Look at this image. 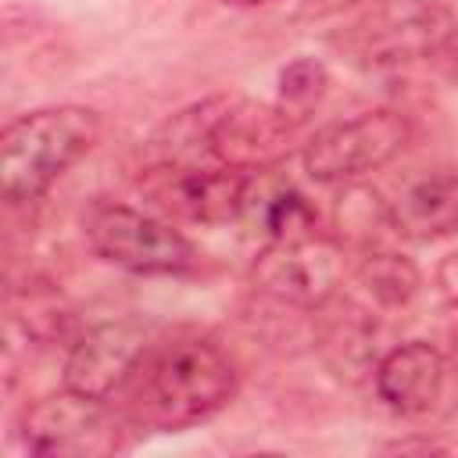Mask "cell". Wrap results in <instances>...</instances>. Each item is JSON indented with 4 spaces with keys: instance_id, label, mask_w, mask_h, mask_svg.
Here are the masks:
<instances>
[{
    "instance_id": "obj_1",
    "label": "cell",
    "mask_w": 458,
    "mask_h": 458,
    "mask_svg": "<svg viewBox=\"0 0 458 458\" xmlns=\"http://www.w3.org/2000/svg\"><path fill=\"white\" fill-rule=\"evenodd\" d=\"M233 394L236 369L225 351L211 340L186 336L150 344L114 401L132 426L175 433L218 415Z\"/></svg>"
},
{
    "instance_id": "obj_2",
    "label": "cell",
    "mask_w": 458,
    "mask_h": 458,
    "mask_svg": "<svg viewBox=\"0 0 458 458\" xmlns=\"http://www.w3.org/2000/svg\"><path fill=\"white\" fill-rule=\"evenodd\" d=\"M301 118L283 104H265L236 93L208 97L179 111L157 143H165L161 161H179L186 154H211L225 168L261 172L279 165L297 143Z\"/></svg>"
},
{
    "instance_id": "obj_3",
    "label": "cell",
    "mask_w": 458,
    "mask_h": 458,
    "mask_svg": "<svg viewBox=\"0 0 458 458\" xmlns=\"http://www.w3.org/2000/svg\"><path fill=\"white\" fill-rule=\"evenodd\" d=\"M104 132L100 111L86 104H54L18 114L0 132V186L7 204H36Z\"/></svg>"
},
{
    "instance_id": "obj_4",
    "label": "cell",
    "mask_w": 458,
    "mask_h": 458,
    "mask_svg": "<svg viewBox=\"0 0 458 458\" xmlns=\"http://www.w3.org/2000/svg\"><path fill=\"white\" fill-rule=\"evenodd\" d=\"M458 32L444 0H376L333 43L361 68H397L440 54Z\"/></svg>"
},
{
    "instance_id": "obj_5",
    "label": "cell",
    "mask_w": 458,
    "mask_h": 458,
    "mask_svg": "<svg viewBox=\"0 0 458 458\" xmlns=\"http://www.w3.org/2000/svg\"><path fill=\"white\" fill-rule=\"evenodd\" d=\"M82 233L100 261L136 276H179L193 265V243L172 222L132 204L97 200L82 218Z\"/></svg>"
},
{
    "instance_id": "obj_6",
    "label": "cell",
    "mask_w": 458,
    "mask_h": 458,
    "mask_svg": "<svg viewBox=\"0 0 458 458\" xmlns=\"http://www.w3.org/2000/svg\"><path fill=\"white\" fill-rule=\"evenodd\" d=\"M408 140H411L408 114L394 107H376L318 129L304 143L301 161L315 182L344 186L394 161L408 147Z\"/></svg>"
},
{
    "instance_id": "obj_7",
    "label": "cell",
    "mask_w": 458,
    "mask_h": 458,
    "mask_svg": "<svg viewBox=\"0 0 458 458\" xmlns=\"http://www.w3.org/2000/svg\"><path fill=\"white\" fill-rule=\"evenodd\" d=\"M125 415L107 397L82 390H57L39 397L21 419V440L32 454L97 458L125 447Z\"/></svg>"
},
{
    "instance_id": "obj_8",
    "label": "cell",
    "mask_w": 458,
    "mask_h": 458,
    "mask_svg": "<svg viewBox=\"0 0 458 458\" xmlns=\"http://www.w3.org/2000/svg\"><path fill=\"white\" fill-rule=\"evenodd\" d=\"M254 172L240 168H197L182 161H157L143 172L140 190L168 215L200 222V225H222L233 222L250 197Z\"/></svg>"
},
{
    "instance_id": "obj_9",
    "label": "cell",
    "mask_w": 458,
    "mask_h": 458,
    "mask_svg": "<svg viewBox=\"0 0 458 458\" xmlns=\"http://www.w3.org/2000/svg\"><path fill=\"white\" fill-rule=\"evenodd\" d=\"M340 276H344V247L329 236H315L301 243L268 240L250 265V279L265 297L308 311L322 304L329 293H336Z\"/></svg>"
},
{
    "instance_id": "obj_10",
    "label": "cell",
    "mask_w": 458,
    "mask_h": 458,
    "mask_svg": "<svg viewBox=\"0 0 458 458\" xmlns=\"http://www.w3.org/2000/svg\"><path fill=\"white\" fill-rule=\"evenodd\" d=\"M147 347H150L147 329L132 318L86 326L79 333V340L68 347L64 386L111 401L129 383V376Z\"/></svg>"
},
{
    "instance_id": "obj_11",
    "label": "cell",
    "mask_w": 458,
    "mask_h": 458,
    "mask_svg": "<svg viewBox=\"0 0 458 458\" xmlns=\"http://www.w3.org/2000/svg\"><path fill=\"white\" fill-rule=\"evenodd\" d=\"M311 333H315V351H318L322 365L336 379L361 383L365 376L376 372L379 326H376V315L365 304H358L354 297L329 293L322 304H315Z\"/></svg>"
},
{
    "instance_id": "obj_12",
    "label": "cell",
    "mask_w": 458,
    "mask_h": 458,
    "mask_svg": "<svg viewBox=\"0 0 458 458\" xmlns=\"http://www.w3.org/2000/svg\"><path fill=\"white\" fill-rule=\"evenodd\" d=\"M444 354L429 340H404L379 354L372 383L379 401L397 415H422L444 390Z\"/></svg>"
},
{
    "instance_id": "obj_13",
    "label": "cell",
    "mask_w": 458,
    "mask_h": 458,
    "mask_svg": "<svg viewBox=\"0 0 458 458\" xmlns=\"http://www.w3.org/2000/svg\"><path fill=\"white\" fill-rule=\"evenodd\" d=\"M390 229L429 243L458 233V172H426L390 200Z\"/></svg>"
},
{
    "instance_id": "obj_14",
    "label": "cell",
    "mask_w": 458,
    "mask_h": 458,
    "mask_svg": "<svg viewBox=\"0 0 458 458\" xmlns=\"http://www.w3.org/2000/svg\"><path fill=\"white\" fill-rule=\"evenodd\" d=\"M7 311L11 322L21 329V336L39 347H72L86 329L79 308L50 279H29L14 286L7 297Z\"/></svg>"
},
{
    "instance_id": "obj_15",
    "label": "cell",
    "mask_w": 458,
    "mask_h": 458,
    "mask_svg": "<svg viewBox=\"0 0 458 458\" xmlns=\"http://www.w3.org/2000/svg\"><path fill=\"white\" fill-rule=\"evenodd\" d=\"M354 279L379 308H404L422 286L419 265L408 254L386 247H365V254L354 265Z\"/></svg>"
},
{
    "instance_id": "obj_16",
    "label": "cell",
    "mask_w": 458,
    "mask_h": 458,
    "mask_svg": "<svg viewBox=\"0 0 458 458\" xmlns=\"http://www.w3.org/2000/svg\"><path fill=\"white\" fill-rule=\"evenodd\" d=\"M347 193L340 197L336 204V229H340V240L347 236L351 243H361V247H376V233L379 229H390V204H383L372 190L365 186H354V182H344Z\"/></svg>"
},
{
    "instance_id": "obj_17",
    "label": "cell",
    "mask_w": 458,
    "mask_h": 458,
    "mask_svg": "<svg viewBox=\"0 0 458 458\" xmlns=\"http://www.w3.org/2000/svg\"><path fill=\"white\" fill-rule=\"evenodd\" d=\"M261 222H265L268 240H276V243H301V240L322 236L318 233V211H315V204L304 193H297V190H283V193L268 197Z\"/></svg>"
},
{
    "instance_id": "obj_18",
    "label": "cell",
    "mask_w": 458,
    "mask_h": 458,
    "mask_svg": "<svg viewBox=\"0 0 458 458\" xmlns=\"http://www.w3.org/2000/svg\"><path fill=\"white\" fill-rule=\"evenodd\" d=\"M326 86H329V72L322 61L315 57H297L290 61L283 72H279V104L304 118L322 97H326Z\"/></svg>"
},
{
    "instance_id": "obj_19",
    "label": "cell",
    "mask_w": 458,
    "mask_h": 458,
    "mask_svg": "<svg viewBox=\"0 0 458 458\" xmlns=\"http://www.w3.org/2000/svg\"><path fill=\"white\" fill-rule=\"evenodd\" d=\"M437 286H440V297L451 308H458V250H451V254L440 258V265H437Z\"/></svg>"
},
{
    "instance_id": "obj_20",
    "label": "cell",
    "mask_w": 458,
    "mask_h": 458,
    "mask_svg": "<svg viewBox=\"0 0 458 458\" xmlns=\"http://www.w3.org/2000/svg\"><path fill=\"white\" fill-rule=\"evenodd\" d=\"M354 4H361V0H301V14L304 18H329V14H340Z\"/></svg>"
},
{
    "instance_id": "obj_21",
    "label": "cell",
    "mask_w": 458,
    "mask_h": 458,
    "mask_svg": "<svg viewBox=\"0 0 458 458\" xmlns=\"http://www.w3.org/2000/svg\"><path fill=\"white\" fill-rule=\"evenodd\" d=\"M229 7H258V4H268V0H222Z\"/></svg>"
}]
</instances>
